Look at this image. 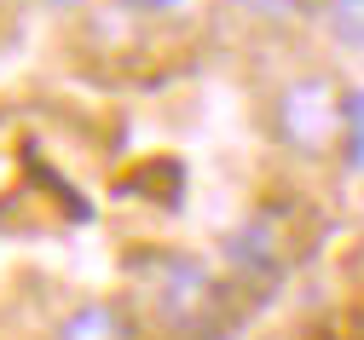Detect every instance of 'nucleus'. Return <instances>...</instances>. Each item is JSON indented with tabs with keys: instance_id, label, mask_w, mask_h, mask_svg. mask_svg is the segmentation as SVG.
<instances>
[{
	"instance_id": "obj_6",
	"label": "nucleus",
	"mask_w": 364,
	"mask_h": 340,
	"mask_svg": "<svg viewBox=\"0 0 364 340\" xmlns=\"http://www.w3.org/2000/svg\"><path fill=\"white\" fill-rule=\"evenodd\" d=\"M122 6H133V12H168L173 0H122Z\"/></svg>"
},
{
	"instance_id": "obj_4",
	"label": "nucleus",
	"mask_w": 364,
	"mask_h": 340,
	"mask_svg": "<svg viewBox=\"0 0 364 340\" xmlns=\"http://www.w3.org/2000/svg\"><path fill=\"white\" fill-rule=\"evenodd\" d=\"M341 150L353 168H364V92H347V133H341Z\"/></svg>"
},
{
	"instance_id": "obj_1",
	"label": "nucleus",
	"mask_w": 364,
	"mask_h": 340,
	"mask_svg": "<svg viewBox=\"0 0 364 340\" xmlns=\"http://www.w3.org/2000/svg\"><path fill=\"white\" fill-rule=\"evenodd\" d=\"M272 127L295 156H324L347 133V92L330 75H295L272 99Z\"/></svg>"
},
{
	"instance_id": "obj_5",
	"label": "nucleus",
	"mask_w": 364,
	"mask_h": 340,
	"mask_svg": "<svg viewBox=\"0 0 364 340\" xmlns=\"http://www.w3.org/2000/svg\"><path fill=\"white\" fill-rule=\"evenodd\" d=\"M249 6L266 18H295V12H306V0H249Z\"/></svg>"
},
{
	"instance_id": "obj_2",
	"label": "nucleus",
	"mask_w": 364,
	"mask_h": 340,
	"mask_svg": "<svg viewBox=\"0 0 364 340\" xmlns=\"http://www.w3.org/2000/svg\"><path fill=\"white\" fill-rule=\"evenodd\" d=\"M133 334H139V329H133L127 306H116V300H87V306H75V312L58 323L53 340H133Z\"/></svg>"
},
{
	"instance_id": "obj_3",
	"label": "nucleus",
	"mask_w": 364,
	"mask_h": 340,
	"mask_svg": "<svg viewBox=\"0 0 364 340\" xmlns=\"http://www.w3.org/2000/svg\"><path fill=\"white\" fill-rule=\"evenodd\" d=\"M324 23L336 40L364 46V0H324Z\"/></svg>"
}]
</instances>
